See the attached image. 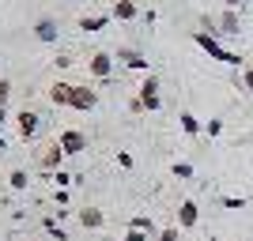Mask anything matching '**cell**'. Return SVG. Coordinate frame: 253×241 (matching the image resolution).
Listing matches in <instances>:
<instances>
[{
    "instance_id": "cell-12",
    "label": "cell",
    "mask_w": 253,
    "mask_h": 241,
    "mask_svg": "<svg viewBox=\"0 0 253 241\" xmlns=\"http://www.w3.org/2000/svg\"><path fill=\"white\" fill-rule=\"evenodd\" d=\"M110 15L128 23V19H136V4H132V0H114V11H110Z\"/></svg>"
},
{
    "instance_id": "cell-3",
    "label": "cell",
    "mask_w": 253,
    "mask_h": 241,
    "mask_svg": "<svg viewBox=\"0 0 253 241\" xmlns=\"http://www.w3.org/2000/svg\"><path fill=\"white\" fill-rule=\"evenodd\" d=\"M61 162H64L61 143H57V139H49V143L38 151V166H42V170H61Z\"/></svg>"
},
{
    "instance_id": "cell-4",
    "label": "cell",
    "mask_w": 253,
    "mask_h": 241,
    "mask_svg": "<svg viewBox=\"0 0 253 241\" xmlns=\"http://www.w3.org/2000/svg\"><path fill=\"white\" fill-rule=\"evenodd\" d=\"M15 128H19L23 139H34V136H38V128H42V117L34 113V109H23V113L15 117Z\"/></svg>"
},
{
    "instance_id": "cell-5",
    "label": "cell",
    "mask_w": 253,
    "mask_h": 241,
    "mask_svg": "<svg viewBox=\"0 0 253 241\" xmlns=\"http://www.w3.org/2000/svg\"><path fill=\"white\" fill-rule=\"evenodd\" d=\"M68 105L80 109V113H87V109H95V105H98V95L91 91V87H76L72 83V102H68Z\"/></svg>"
},
{
    "instance_id": "cell-13",
    "label": "cell",
    "mask_w": 253,
    "mask_h": 241,
    "mask_svg": "<svg viewBox=\"0 0 253 241\" xmlns=\"http://www.w3.org/2000/svg\"><path fill=\"white\" fill-rule=\"evenodd\" d=\"M117 61L128 64V68H148V61H144L136 49H117Z\"/></svg>"
},
{
    "instance_id": "cell-16",
    "label": "cell",
    "mask_w": 253,
    "mask_h": 241,
    "mask_svg": "<svg viewBox=\"0 0 253 241\" xmlns=\"http://www.w3.org/2000/svg\"><path fill=\"white\" fill-rule=\"evenodd\" d=\"M8 185H11L15 192H23L27 185H31V177H27V170H11V173H8Z\"/></svg>"
},
{
    "instance_id": "cell-26",
    "label": "cell",
    "mask_w": 253,
    "mask_h": 241,
    "mask_svg": "<svg viewBox=\"0 0 253 241\" xmlns=\"http://www.w3.org/2000/svg\"><path fill=\"white\" fill-rule=\"evenodd\" d=\"M223 4H227V8H238V4H242V0H223Z\"/></svg>"
},
{
    "instance_id": "cell-25",
    "label": "cell",
    "mask_w": 253,
    "mask_h": 241,
    "mask_svg": "<svg viewBox=\"0 0 253 241\" xmlns=\"http://www.w3.org/2000/svg\"><path fill=\"white\" fill-rule=\"evenodd\" d=\"M117 162H121V166L128 170V166H132V155H128V151H117Z\"/></svg>"
},
{
    "instance_id": "cell-19",
    "label": "cell",
    "mask_w": 253,
    "mask_h": 241,
    "mask_svg": "<svg viewBox=\"0 0 253 241\" xmlns=\"http://www.w3.org/2000/svg\"><path fill=\"white\" fill-rule=\"evenodd\" d=\"M178 230H181V226H163L155 238H159V241H178Z\"/></svg>"
},
{
    "instance_id": "cell-7",
    "label": "cell",
    "mask_w": 253,
    "mask_h": 241,
    "mask_svg": "<svg viewBox=\"0 0 253 241\" xmlns=\"http://www.w3.org/2000/svg\"><path fill=\"white\" fill-rule=\"evenodd\" d=\"M197 219H201L197 204H193V200H181V204H178V226H181V230H193Z\"/></svg>"
},
{
    "instance_id": "cell-27",
    "label": "cell",
    "mask_w": 253,
    "mask_h": 241,
    "mask_svg": "<svg viewBox=\"0 0 253 241\" xmlns=\"http://www.w3.org/2000/svg\"><path fill=\"white\" fill-rule=\"evenodd\" d=\"M0 151H4V136H0Z\"/></svg>"
},
{
    "instance_id": "cell-20",
    "label": "cell",
    "mask_w": 253,
    "mask_h": 241,
    "mask_svg": "<svg viewBox=\"0 0 253 241\" xmlns=\"http://www.w3.org/2000/svg\"><path fill=\"white\" fill-rule=\"evenodd\" d=\"M8 95H11V79H0V113H4V105H8Z\"/></svg>"
},
{
    "instance_id": "cell-10",
    "label": "cell",
    "mask_w": 253,
    "mask_h": 241,
    "mask_svg": "<svg viewBox=\"0 0 253 241\" xmlns=\"http://www.w3.org/2000/svg\"><path fill=\"white\" fill-rule=\"evenodd\" d=\"M34 38H38V42H57V23H53L49 15L38 19V23H34Z\"/></svg>"
},
{
    "instance_id": "cell-15",
    "label": "cell",
    "mask_w": 253,
    "mask_h": 241,
    "mask_svg": "<svg viewBox=\"0 0 253 241\" xmlns=\"http://www.w3.org/2000/svg\"><path fill=\"white\" fill-rule=\"evenodd\" d=\"M219 31L223 34H238V11H234V8H227L219 15Z\"/></svg>"
},
{
    "instance_id": "cell-21",
    "label": "cell",
    "mask_w": 253,
    "mask_h": 241,
    "mask_svg": "<svg viewBox=\"0 0 253 241\" xmlns=\"http://www.w3.org/2000/svg\"><path fill=\"white\" fill-rule=\"evenodd\" d=\"M242 87L253 95V64H246V68H242Z\"/></svg>"
},
{
    "instance_id": "cell-24",
    "label": "cell",
    "mask_w": 253,
    "mask_h": 241,
    "mask_svg": "<svg viewBox=\"0 0 253 241\" xmlns=\"http://www.w3.org/2000/svg\"><path fill=\"white\" fill-rule=\"evenodd\" d=\"M219 132H223V121H208V136L215 139V136H219Z\"/></svg>"
},
{
    "instance_id": "cell-14",
    "label": "cell",
    "mask_w": 253,
    "mask_h": 241,
    "mask_svg": "<svg viewBox=\"0 0 253 241\" xmlns=\"http://www.w3.org/2000/svg\"><path fill=\"white\" fill-rule=\"evenodd\" d=\"M106 23H110V15H84V19H80V31L95 34V31H102Z\"/></svg>"
},
{
    "instance_id": "cell-6",
    "label": "cell",
    "mask_w": 253,
    "mask_h": 241,
    "mask_svg": "<svg viewBox=\"0 0 253 241\" xmlns=\"http://www.w3.org/2000/svg\"><path fill=\"white\" fill-rule=\"evenodd\" d=\"M140 105H144V109H159V105H163V102H159V79H155V75H148V79H144V83H140Z\"/></svg>"
},
{
    "instance_id": "cell-23",
    "label": "cell",
    "mask_w": 253,
    "mask_h": 241,
    "mask_svg": "<svg viewBox=\"0 0 253 241\" xmlns=\"http://www.w3.org/2000/svg\"><path fill=\"white\" fill-rule=\"evenodd\" d=\"M151 234L148 230H132V226H128V234H125V241H148Z\"/></svg>"
},
{
    "instance_id": "cell-2",
    "label": "cell",
    "mask_w": 253,
    "mask_h": 241,
    "mask_svg": "<svg viewBox=\"0 0 253 241\" xmlns=\"http://www.w3.org/2000/svg\"><path fill=\"white\" fill-rule=\"evenodd\" d=\"M57 143H61L64 155H84L87 151V136L80 132V128H64L61 136H57Z\"/></svg>"
},
{
    "instance_id": "cell-9",
    "label": "cell",
    "mask_w": 253,
    "mask_h": 241,
    "mask_svg": "<svg viewBox=\"0 0 253 241\" xmlns=\"http://www.w3.org/2000/svg\"><path fill=\"white\" fill-rule=\"evenodd\" d=\"M102 222H106V215L98 207H84L80 211V226H84V230H102Z\"/></svg>"
},
{
    "instance_id": "cell-11",
    "label": "cell",
    "mask_w": 253,
    "mask_h": 241,
    "mask_svg": "<svg viewBox=\"0 0 253 241\" xmlns=\"http://www.w3.org/2000/svg\"><path fill=\"white\" fill-rule=\"evenodd\" d=\"M49 102L53 105H68L72 102V83H61V79H57V83L49 87Z\"/></svg>"
},
{
    "instance_id": "cell-8",
    "label": "cell",
    "mask_w": 253,
    "mask_h": 241,
    "mask_svg": "<svg viewBox=\"0 0 253 241\" xmlns=\"http://www.w3.org/2000/svg\"><path fill=\"white\" fill-rule=\"evenodd\" d=\"M87 68H91L95 79H106V75L114 72V57H110V53H95V57L87 61Z\"/></svg>"
},
{
    "instance_id": "cell-22",
    "label": "cell",
    "mask_w": 253,
    "mask_h": 241,
    "mask_svg": "<svg viewBox=\"0 0 253 241\" xmlns=\"http://www.w3.org/2000/svg\"><path fill=\"white\" fill-rule=\"evenodd\" d=\"M174 177H193V166L189 162H174Z\"/></svg>"
},
{
    "instance_id": "cell-17",
    "label": "cell",
    "mask_w": 253,
    "mask_h": 241,
    "mask_svg": "<svg viewBox=\"0 0 253 241\" xmlns=\"http://www.w3.org/2000/svg\"><path fill=\"white\" fill-rule=\"evenodd\" d=\"M178 121H181V132H185V136H197V132H201V121H197L193 113H181Z\"/></svg>"
},
{
    "instance_id": "cell-18",
    "label": "cell",
    "mask_w": 253,
    "mask_h": 241,
    "mask_svg": "<svg viewBox=\"0 0 253 241\" xmlns=\"http://www.w3.org/2000/svg\"><path fill=\"white\" fill-rule=\"evenodd\" d=\"M128 226H132V230H148V234H155V226H151V219H148V215H136V219L128 222Z\"/></svg>"
},
{
    "instance_id": "cell-1",
    "label": "cell",
    "mask_w": 253,
    "mask_h": 241,
    "mask_svg": "<svg viewBox=\"0 0 253 241\" xmlns=\"http://www.w3.org/2000/svg\"><path fill=\"white\" fill-rule=\"evenodd\" d=\"M193 42L201 45V49L208 53V57H215V61H219V64H231V68H238V61H242V57H238V53H231V49H223V45L215 42V38H211V34H204V31H193Z\"/></svg>"
}]
</instances>
